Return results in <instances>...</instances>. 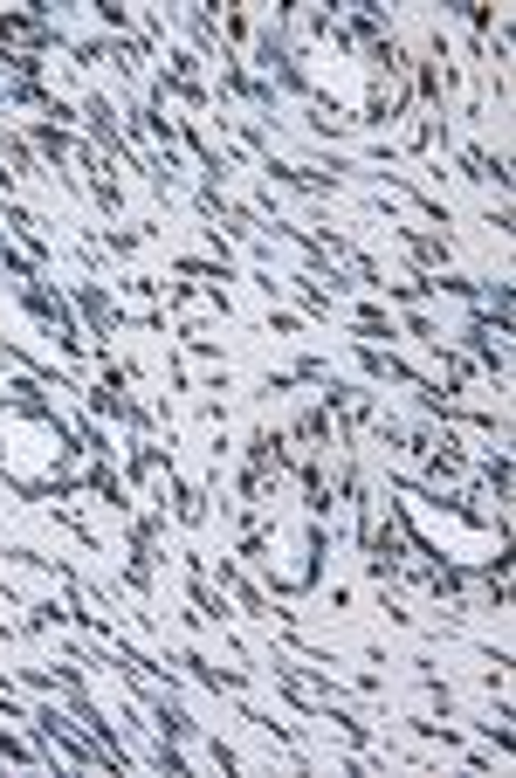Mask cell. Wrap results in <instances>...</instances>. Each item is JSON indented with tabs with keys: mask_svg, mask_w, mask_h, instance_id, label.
I'll return each mask as SVG.
<instances>
[{
	"mask_svg": "<svg viewBox=\"0 0 516 778\" xmlns=\"http://www.w3.org/2000/svg\"><path fill=\"white\" fill-rule=\"evenodd\" d=\"M118 290H124V296H159L165 283H159V275H118Z\"/></svg>",
	"mask_w": 516,
	"mask_h": 778,
	"instance_id": "2",
	"label": "cell"
},
{
	"mask_svg": "<svg viewBox=\"0 0 516 778\" xmlns=\"http://www.w3.org/2000/svg\"><path fill=\"white\" fill-rule=\"evenodd\" d=\"M206 757H214L221 772H241V751H234V744H221V737H206Z\"/></svg>",
	"mask_w": 516,
	"mask_h": 778,
	"instance_id": "1",
	"label": "cell"
}]
</instances>
